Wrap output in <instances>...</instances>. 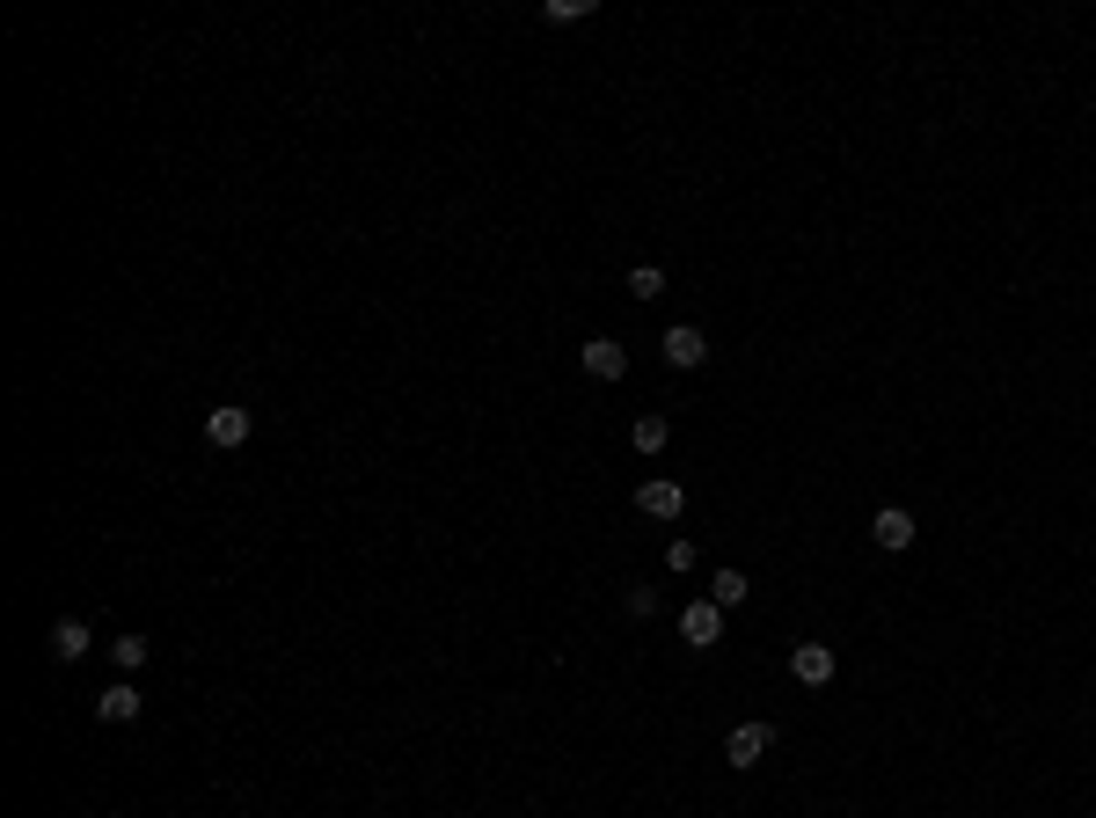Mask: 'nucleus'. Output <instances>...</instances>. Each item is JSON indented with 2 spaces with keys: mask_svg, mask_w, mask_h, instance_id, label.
Here are the masks:
<instances>
[{
  "mask_svg": "<svg viewBox=\"0 0 1096 818\" xmlns=\"http://www.w3.org/2000/svg\"><path fill=\"white\" fill-rule=\"evenodd\" d=\"M541 16H549V22H585V16H592V0H549Z\"/></svg>",
  "mask_w": 1096,
  "mask_h": 818,
  "instance_id": "15",
  "label": "nucleus"
},
{
  "mask_svg": "<svg viewBox=\"0 0 1096 818\" xmlns=\"http://www.w3.org/2000/svg\"><path fill=\"white\" fill-rule=\"evenodd\" d=\"M665 293V271L658 263H636V271H629V300H658Z\"/></svg>",
  "mask_w": 1096,
  "mask_h": 818,
  "instance_id": "13",
  "label": "nucleus"
},
{
  "mask_svg": "<svg viewBox=\"0 0 1096 818\" xmlns=\"http://www.w3.org/2000/svg\"><path fill=\"white\" fill-rule=\"evenodd\" d=\"M636 512H644V519H680V512H687V489L658 475V483H644V489H636Z\"/></svg>",
  "mask_w": 1096,
  "mask_h": 818,
  "instance_id": "8",
  "label": "nucleus"
},
{
  "mask_svg": "<svg viewBox=\"0 0 1096 818\" xmlns=\"http://www.w3.org/2000/svg\"><path fill=\"white\" fill-rule=\"evenodd\" d=\"M716 636H724V607H716V599H687V614H680V644L687 650H716Z\"/></svg>",
  "mask_w": 1096,
  "mask_h": 818,
  "instance_id": "1",
  "label": "nucleus"
},
{
  "mask_svg": "<svg viewBox=\"0 0 1096 818\" xmlns=\"http://www.w3.org/2000/svg\"><path fill=\"white\" fill-rule=\"evenodd\" d=\"M658 351H665V366H680V373H695L702 358H710V336L695 330V322H673V330L658 336Z\"/></svg>",
  "mask_w": 1096,
  "mask_h": 818,
  "instance_id": "3",
  "label": "nucleus"
},
{
  "mask_svg": "<svg viewBox=\"0 0 1096 818\" xmlns=\"http://www.w3.org/2000/svg\"><path fill=\"white\" fill-rule=\"evenodd\" d=\"M665 570H695V541H665Z\"/></svg>",
  "mask_w": 1096,
  "mask_h": 818,
  "instance_id": "17",
  "label": "nucleus"
},
{
  "mask_svg": "<svg viewBox=\"0 0 1096 818\" xmlns=\"http://www.w3.org/2000/svg\"><path fill=\"white\" fill-rule=\"evenodd\" d=\"M249 432H257V417H249L242 402H220L205 417V446H220V453H234V446H249Z\"/></svg>",
  "mask_w": 1096,
  "mask_h": 818,
  "instance_id": "2",
  "label": "nucleus"
},
{
  "mask_svg": "<svg viewBox=\"0 0 1096 818\" xmlns=\"http://www.w3.org/2000/svg\"><path fill=\"white\" fill-rule=\"evenodd\" d=\"M110 658H118L124 673H140V665H147V636H118V644H110Z\"/></svg>",
  "mask_w": 1096,
  "mask_h": 818,
  "instance_id": "14",
  "label": "nucleus"
},
{
  "mask_svg": "<svg viewBox=\"0 0 1096 818\" xmlns=\"http://www.w3.org/2000/svg\"><path fill=\"white\" fill-rule=\"evenodd\" d=\"M767 746H775V731H767V724H738V731L724 738V760H731V767H753Z\"/></svg>",
  "mask_w": 1096,
  "mask_h": 818,
  "instance_id": "9",
  "label": "nucleus"
},
{
  "mask_svg": "<svg viewBox=\"0 0 1096 818\" xmlns=\"http://www.w3.org/2000/svg\"><path fill=\"white\" fill-rule=\"evenodd\" d=\"M629 614H636V622H651V614H658V593H651V585H629Z\"/></svg>",
  "mask_w": 1096,
  "mask_h": 818,
  "instance_id": "16",
  "label": "nucleus"
},
{
  "mask_svg": "<svg viewBox=\"0 0 1096 818\" xmlns=\"http://www.w3.org/2000/svg\"><path fill=\"white\" fill-rule=\"evenodd\" d=\"M577 366H585L592 381H622V373H629V351L614 344V336H592V344L577 351Z\"/></svg>",
  "mask_w": 1096,
  "mask_h": 818,
  "instance_id": "7",
  "label": "nucleus"
},
{
  "mask_svg": "<svg viewBox=\"0 0 1096 818\" xmlns=\"http://www.w3.org/2000/svg\"><path fill=\"white\" fill-rule=\"evenodd\" d=\"M710 599H716L724 614H731V607H746V570H716V577H710Z\"/></svg>",
  "mask_w": 1096,
  "mask_h": 818,
  "instance_id": "12",
  "label": "nucleus"
},
{
  "mask_svg": "<svg viewBox=\"0 0 1096 818\" xmlns=\"http://www.w3.org/2000/svg\"><path fill=\"white\" fill-rule=\"evenodd\" d=\"M914 534H922V519H914L906 505H885V512L871 519V541H877V548H892V556H899V548H914Z\"/></svg>",
  "mask_w": 1096,
  "mask_h": 818,
  "instance_id": "5",
  "label": "nucleus"
},
{
  "mask_svg": "<svg viewBox=\"0 0 1096 818\" xmlns=\"http://www.w3.org/2000/svg\"><path fill=\"white\" fill-rule=\"evenodd\" d=\"M834 673H841L834 644H797V650H790V679H797V687H826Z\"/></svg>",
  "mask_w": 1096,
  "mask_h": 818,
  "instance_id": "4",
  "label": "nucleus"
},
{
  "mask_svg": "<svg viewBox=\"0 0 1096 818\" xmlns=\"http://www.w3.org/2000/svg\"><path fill=\"white\" fill-rule=\"evenodd\" d=\"M665 438H673V424H665V417H658V410H644V417L629 424V446H636V453H658V446H665Z\"/></svg>",
  "mask_w": 1096,
  "mask_h": 818,
  "instance_id": "11",
  "label": "nucleus"
},
{
  "mask_svg": "<svg viewBox=\"0 0 1096 818\" xmlns=\"http://www.w3.org/2000/svg\"><path fill=\"white\" fill-rule=\"evenodd\" d=\"M88 644H95V628H88L81 614H59V622H52V644H44V650H52L59 665H73V658H88Z\"/></svg>",
  "mask_w": 1096,
  "mask_h": 818,
  "instance_id": "6",
  "label": "nucleus"
},
{
  "mask_svg": "<svg viewBox=\"0 0 1096 818\" xmlns=\"http://www.w3.org/2000/svg\"><path fill=\"white\" fill-rule=\"evenodd\" d=\"M140 709H147V695L132 687V679H118V687H103V701H95V716H103V724H132Z\"/></svg>",
  "mask_w": 1096,
  "mask_h": 818,
  "instance_id": "10",
  "label": "nucleus"
}]
</instances>
